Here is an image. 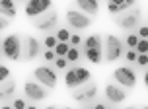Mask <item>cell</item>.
<instances>
[{
    "label": "cell",
    "mask_w": 148,
    "mask_h": 109,
    "mask_svg": "<svg viewBox=\"0 0 148 109\" xmlns=\"http://www.w3.org/2000/svg\"><path fill=\"white\" fill-rule=\"evenodd\" d=\"M88 82H92V74H90L88 68H84V66H70V68H66V72H64V86L68 90H76V88L84 86Z\"/></svg>",
    "instance_id": "obj_1"
},
{
    "label": "cell",
    "mask_w": 148,
    "mask_h": 109,
    "mask_svg": "<svg viewBox=\"0 0 148 109\" xmlns=\"http://www.w3.org/2000/svg\"><path fill=\"white\" fill-rule=\"evenodd\" d=\"M2 55L10 60H20L23 58V43L20 35H16V33H10L2 39Z\"/></svg>",
    "instance_id": "obj_2"
},
{
    "label": "cell",
    "mask_w": 148,
    "mask_h": 109,
    "mask_svg": "<svg viewBox=\"0 0 148 109\" xmlns=\"http://www.w3.org/2000/svg\"><path fill=\"white\" fill-rule=\"evenodd\" d=\"M121 57H125V45L117 35H109L105 37V47H103V60L105 62H115Z\"/></svg>",
    "instance_id": "obj_3"
},
{
    "label": "cell",
    "mask_w": 148,
    "mask_h": 109,
    "mask_svg": "<svg viewBox=\"0 0 148 109\" xmlns=\"http://www.w3.org/2000/svg\"><path fill=\"white\" fill-rule=\"evenodd\" d=\"M115 23H117L121 29L125 31H133V29H138L140 27V10L138 8H131L123 14H119L115 18Z\"/></svg>",
    "instance_id": "obj_4"
},
{
    "label": "cell",
    "mask_w": 148,
    "mask_h": 109,
    "mask_svg": "<svg viewBox=\"0 0 148 109\" xmlns=\"http://www.w3.org/2000/svg\"><path fill=\"white\" fill-rule=\"evenodd\" d=\"M33 78H35V82H39V84H43L45 88H49V90H53V88L57 86V82H59V76H57V70L55 68H51V66H37L35 70H33Z\"/></svg>",
    "instance_id": "obj_5"
},
{
    "label": "cell",
    "mask_w": 148,
    "mask_h": 109,
    "mask_svg": "<svg viewBox=\"0 0 148 109\" xmlns=\"http://www.w3.org/2000/svg\"><path fill=\"white\" fill-rule=\"evenodd\" d=\"M113 80L117 82L119 86L133 90L136 86V72H134V68H131V66H119V68L113 70Z\"/></svg>",
    "instance_id": "obj_6"
},
{
    "label": "cell",
    "mask_w": 148,
    "mask_h": 109,
    "mask_svg": "<svg viewBox=\"0 0 148 109\" xmlns=\"http://www.w3.org/2000/svg\"><path fill=\"white\" fill-rule=\"evenodd\" d=\"M23 94L29 101H43L49 97V88H45L43 84L39 82H33V80H27L23 84Z\"/></svg>",
    "instance_id": "obj_7"
},
{
    "label": "cell",
    "mask_w": 148,
    "mask_h": 109,
    "mask_svg": "<svg viewBox=\"0 0 148 109\" xmlns=\"http://www.w3.org/2000/svg\"><path fill=\"white\" fill-rule=\"evenodd\" d=\"M66 23L72 29H88L92 25V16L84 14L76 8H70V10H66Z\"/></svg>",
    "instance_id": "obj_8"
},
{
    "label": "cell",
    "mask_w": 148,
    "mask_h": 109,
    "mask_svg": "<svg viewBox=\"0 0 148 109\" xmlns=\"http://www.w3.org/2000/svg\"><path fill=\"white\" fill-rule=\"evenodd\" d=\"M53 8V0H27L25 4V16L27 18H39V16L47 14Z\"/></svg>",
    "instance_id": "obj_9"
},
{
    "label": "cell",
    "mask_w": 148,
    "mask_h": 109,
    "mask_svg": "<svg viewBox=\"0 0 148 109\" xmlns=\"http://www.w3.org/2000/svg\"><path fill=\"white\" fill-rule=\"evenodd\" d=\"M57 23H59V14H57L55 10H49L47 14H43V16H39V18L33 20V27H35L37 31L47 33V31H51L53 27H57Z\"/></svg>",
    "instance_id": "obj_10"
},
{
    "label": "cell",
    "mask_w": 148,
    "mask_h": 109,
    "mask_svg": "<svg viewBox=\"0 0 148 109\" xmlns=\"http://www.w3.org/2000/svg\"><path fill=\"white\" fill-rule=\"evenodd\" d=\"M96 95H97V86L94 84V82H88V84H84V86L72 90V97L76 99V101H80V103L94 101Z\"/></svg>",
    "instance_id": "obj_11"
},
{
    "label": "cell",
    "mask_w": 148,
    "mask_h": 109,
    "mask_svg": "<svg viewBox=\"0 0 148 109\" xmlns=\"http://www.w3.org/2000/svg\"><path fill=\"white\" fill-rule=\"evenodd\" d=\"M103 94H105V99H107V101H111L113 105H115V103H123L127 99V90L123 86L113 84V82H109V84L105 86Z\"/></svg>",
    "instance_id": "obj_12"
},
{
    "label": "cell",
    "mask_w": 148,
    "mask_h": 109,
    "mask_svg": "<svg viewBox=\"0 0 148 109\" xmlns=\"http://www.w3.org/2000/svg\"><path fill=\"white\" fill-rule=\"evenodd\" d=\"M39 49H41V45L37 41L35 37H25V43H23V60L25 62H29L33 60L35 57H39Z\"/></svg>",
    "instance_id": "obj_13"
},
{
    "label": "cell",
    "mask_w": 148,
    "mask_h": 109,
    "mask_svg": "<svg viewBox=\"0 0 148 109\" xmlns=\"http://www.w3.org/2000/svg\"><path fill=\"white\" fill-rule=\"evenodd\" d=\"M76 8H80V12L88 16H97L99 12V0H74Z\"/></svg>",
    "instance_id": "obj_14"
},
{
    "label": "cell",
    "mask_w": 148,
    "mask_h": 109,
    "mask_svg": "<svg viewBox=\"0 0 148 109\" xmlns=\"http://www.w3.org/2000/svg\"><path fill=\"white\" fill-rule=\"evenodd\" d=\"M84 57L88 58L92 64H99V62H103V47H96V49H84Z\"/></svg>",
    "instance_id": "obj_15"
},
{
    "label": "cell",
    "mask_w": 148,
    "mask_h": 109,
    "mask_svg": "<svg viewBox=\"0 0 148 109\" xmlns=\"http://www.w3.org/2000/svg\"><path fill=\"white\" fill-rule=\"evenodd\" d=\"M16 94V82L8 78L6 82H2V92H0V99L2 101H8L12 95Z\"/></svg>",
    "instance_id": "obj_16"
},
{
    "label": "cell",
    "mask_w": 148,
    "mask_h": 109,
    "mask_svg": "<svg viewBox=\"0 0 148 109\" xmlns=\"http://www.w3.org/2000/svg\"><path fill=\"white\" fill-rule=\"evenodd\" d=\"M0 10H2V16L6 18H16V6H14V0H2L0 2Z\"/></svg>",
    "instance_id": "obj_17"
},
{
    "label": "cell",
    "mask_w": 148,
    "mask_h": 109,
    "mask_svg": "<svg viewBox=\"0 0 148 109\" xmlns=\"http://www.w3.org/2000/svg\"><path fill=\"white\" fill-rule=\"evenodd\" d=\"M96 47H101V37L99 35H90L84 39V49H96Z\"/></svg>",
    "instance_id": "obj_18"
},
{
    "label": "cell",
    "mask_w": 148,
    "mask_h": 109,
    "mask_svg": "<svg viewBox=\"0 0 148 109\" xmlns=\"http://www.w3.org/2000/svg\"><path fill=\"white\" fill-rule=\"evenodd\" d=\"M80 57H82L80 49H78V47H70V51H68V55H66V60L68 62H78Z\"/></svg>",
    "instance_id": "obj_19"
},
{
    "label": "cell",
    "mask_w": 148,
    "mask_h": 109,
    "mask_svg": "<svg viewBox=\"0 0 148 109\" xmlns=\"http://www.w3.org/2000/svg\"><path fill=\"white\" fill-rule=\"evenodd\" d=\"M138 41H140V37L136 35V33H129V35L125 37V43H127V47H129V49H136Z\"/></svg>",
    "instance_id": "obj_20"
},
{
    "label": "cell",
    "mask_w": 148,
    "mask_h": 109,
    "mask_svg": "<svg viewBox=\"0 0 148 109\" xmlns=\"http://www.w3.org/2000/svg\"><path fill=\"white\" fill-rule=\"evenodd\" d=\"M70 37H72V33H70L66 27H60L59 31H57V39H59L60 43H68V41H70Z\"/></svg>",
    "instance_id": "obj_21"
},
{
    "label": "cell",
    "mask_w": 148,
    "mask_h": 109,
    "mask_svg": "<svg viewBox=\"0 0 148 109\" xmlns=\"http://www.w3.org/2000/svg\"><path fill=\"white\" fill-rule=\"evenodd\" d=\"M60 41L57 39V35H47L43 39V45L47 47V49H57V45H59Z\"/></svg>",
    "instance_id": "obj_22"
},
{
    "label": "cell",
    "mask_w": 148,
    "mask_h": 109,
    "mask_svg": "<svg viewBox=\"0 0 148 109\" xmlns=\"http://www.w3.org/2000/svg\"><path fill=\"white\" fill-rule=\"evenodd\" d=\"M68 51H70V43H59V45H57V49H55L57 57H66Z\"/></svg>",
    "instance_id": "obj_23"
},
{
    "label": "cell",
    "mask_w": 148,
    "mask_h": 109,
    "mask_svg": "<svg viewBox=\"0 0 148 109\" xmlns=\"http://www.w3.org/2000/svg\"><path fill=\"white\" fill-rule=\"evenodd\" d=\"M68 64H70V62L66 60V57H57V60L53 62V66H55L57 70H64V68H68Z\"/></svg>",
    "instance_id": "obj_24"
},
{
    "label": "cell",
    "mask_w": 148,
    "mask_h": 109,
    "mask_svg": "<svg viewBox=\"0 0 148 109\" xmlns=\"http://www.w3.org/2000/svg\"><path fill=\"white\" fill-rule=\"evenodd\" d=\"M136 53H138V55H148V39H140V41H138Z\"/></svg>",
    "instance_id": "obj_25"
},
{
    "label": "cell",
    "mask_w": 148,
    "mask_h": 109,
    "mask_svg": "<svg viewBox=\"0 0 148 109\" xmlns=\"http://www.w3.org/2000/svg\"><path fill=\"white\" fill-rule=\"evenodd\" d=\"M43 58H45V62H55V60H57V53H55V49H47V51L43 53Z\"/></svg>",
    "instance_id": "obj_26"
},
{
    "label": "cell",
    "mask_w": 148,
    "mask_h": 109,
    "mask_svg": "<svg viewBox=\"0 0 148 109\" xmlns=\"http://www.w3.org/2000/svg\"><path fill=\"white\" fill-rule=\"evenodd\" d=\"M136 58H138L136 49H129V51L125 53V60H127V62H136Z\"/></svg>",
    "instance_id": "obj_27"
},
{
    "label": "cell",
    "mask_w": 148,
    "mask_h": 109,
    "mask_svg": "<svg viewBox=\"0 0 148 109\" xmlns=\"http://www.w3.org/2000/svg\"><path fill=\"white\" fill-rule=\"evenodd\" d=\"M8 78H10V68L8 66H0V82H6Z\"/></svg>",
    "instance_id": "obj_28"
},
{
    "label": "cell",
    "mask_w": 148,
    "mask_h": 109,
    "mask_svg": "<svg viewBox=\"0 0 148 109\" xmlns=\"http://www.w3.org/2000/svg\"><path fill=\"white\" fill-rule=\"evenodd\" d=\"M68 43H70V47H80L82 45V37L78 35V33H72V37H70Z\"/></svg>",
    "instance_id": "obj_29"
},
{
    "label": "cell",
    "mask_w": 148,
    "mask_h": 109,
    "mask_svg": "<svg viewBox=\"0 0 148 109\" xmlns=\"http://www.w3.org/2000/svg\"><path fill=\"white\" fill-rule=\"evenodd\" d=\"M136 35L140 37V39H148V25H140V27L136 29Z\"/></svg>",
    "instance_id": "obj_30"
},
{
    "label": "cell",
    "mask_w": 148,
    "mask_h": 109,
    "mask_svg": "<svg viewBox=\"0 0 148 109\" xmlns=\"http://www.w3.org/2000/svg\"><path fill=\"white\" fill-rule=\"evenodd\" d=\"M12 105H14V109H27V103L23 101V99H14Z\"/></svg>",
    "instance_id": "obj_31"
},
{
    "label": "cell",
    "mask_w": 148,
    "mask_h": 109,
    "mask_svg": "<svg viewBox=\"0 0 148 109\" xmlns=\"http://www.w3.org/2000/svg\"><path fill=\"white\" fill-rule=\"evenodd\" d=\"M136 64H138V66H148V55H138Z\"/></svg>",
    "instance_id": "obj_32"
},
{
    "label": "cell",
    "mask_w": 148,
    "mask_h": 109,
    "mask_svg": "<svg viewBox=\"0 0 148 109\" xmlns=\"http://www.w3.org/2000/svg\"><path fill=\"white\" fill-rule=\"evenodd\" d=\"M8 25H10V18H6V16H2V18H0V29L4 31V29H6Z\"/></svg>",
    "instance_id": "obj_33"
},
{
    "label": "cell",
    "mask_w": 148,
    "mask_h": 109,
    "mask_svg": "<svg viewBox=\"0 0 148 109\" xmlns=\"http://www.w3.org/2000/svg\"><path fill=\"white\" fill-rule=\"evenodd\" d=\"M125 2H127V6H129V8H133L134 4H136V0H125Z\"/></svg>",
    "instance_id": "obj_34"
},
{
    "label": "cell",
    "mask_w": 148,
    "mask_h": 109,
    "mask_svg": "<svg viewBox=\"0 0 148 109\" xmlns=\"http://www.w3.org/2000/svg\"><path fill=\"white\" fill-rule=\"evenodd\" d=\"M109 2H113V4H117V6H121V4H125V0H109Z\"/></svg>",
    "instance_id": "obj_35"
},
{
    "label": "cell",
    "mask_w": 148,
    "mask_h": 109,
    "mask_svg": "<svg viewBox=\"0 0 148 109\" xmlns=\"http://www.w3.org/2000/svg\"><path fill=\"white\" fill-rule=\"evenodd\" d=\"M94 109H107V107H105L103 103H96V105H94Z\"/></svg>",
    "instance_id": "obj_36"
},
{
    "label": "cell",
    "mask_w": 148,
    "mask_h": 109,
    "mask_svg": "<svg viewBox=\"0 0 148 109\" xmlns=\"http://www.w3.org/2000/svg\"><path fill=\"white\" fill-rule=\"evenodd\" d=\"M144 84H146V88H148V70H146V74H144Z\"/></svg>",
    "instance_id": "obj_37"
},
{
    "label": "cell",
    "mask_w": 148,
    "mask_h": 109,
    "mask_svg": "<svg viewBox=\"0 0 148 109\" xmlns=\"http://www.w3.org/2000/svg\"><path fill=\"white\" fill-rule=\"evenodd\" d=\"M2 109H14V105H4Z\"/></svg>",
    "instance_id": "obj_38"
},
{
    "label": "cell",
    "mask_w": 148,
    "mask_h": 109,
    "mask_svg": "<svg viewBox=\"0 0 148 109\" xmlns=\"http://www.w3.org/2000/svg\"><path fill=\"white\" fill-rule=\"evenodd\" d=\"M27 109H37V107H35V105H27Z\"/></svg>",
    "instance_id": "obj_39"
},
{
    "label": "cell",
    "mask_w": 148,
    "mask_h": 109,
    "mask_svg": "<svg viewBox=\"0 0 148 109\" xmlns=\"http://www.w3.org/2000/svg\"><path fill=\"white\" fill-rule=\"evenodd\" d=\"M45 109H57V107H55V105H51V107H45Z\"/></svg>",
    "instance_id": "obj_40"
},
{
    "label": "cell",
    "mask_w": 148,
    "mask_h": 109,
    "mask_svg": "<svg viewBox=\"0 0 148 109\" xmlns=\"http://www.w3.org/2000/svg\"><path fill=\"white\" fill-rule=\"evenodd\" d=\"M125 109H136V107H125Z\"/></svg>",
    "instance_id": "obj_41"
},
{
    "label": "cell",
    "mask_w": 148,
    "mask_h": 109,
    "mask_svg": "<svg viewBox=\"0 0 148 109\" xmlns=\"http://www.w3.org/2000/svg\"><path fill=\"white\" fill-rule=\"evenodd\" d=\"M142 109H148V105H144V107H142Z\"/></svg>",
    "instance_id": "obj_42"
},
{
    "label": "cell",
    "mask_w": 148,
    "mask_h": 109,
    "mask_svg": "<svg viewBox=\"0 0 148 109\" xmlns=\"http://www.w3.org/2000/svg\"><path fill=\"white\" fill-rule=\"evenodd\" d=\"M84 109H94V107H84Z\"/></svg>",
    "instance_id": "obj_43"
},
{
    "label": "cell",
    "mask_w": 148,
    "mask_h": 109,
    "mask_svg": "<svg viewBox=\"0 0 148 109\" xmlns=\"http://www.w3.org/2000/svg\"><path fill=\"white\" fill-rule=\"evenodd\" d=\"M64 109H72V107H64Z\"/></svg>",
    "instance_id": "obj_44"
},
{
    "label": "cell",
    "mask_w": 148,
    "mask_h": 109,
    "mask_svg": "<svg viewBox=\"0 0 148 109\" xmlns=\"http://www.w3.org/2000/svg\"><path fill=\"white\" fill-rule=\"evenodd\" d=\"M107 109H113V107H107Z\"/></svg>",
    "instance_id": "obj_45"
}]
</instances>
